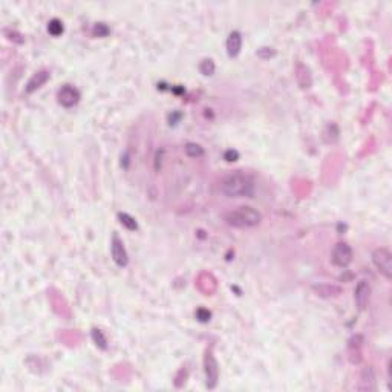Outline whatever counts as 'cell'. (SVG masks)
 I'll list each match as a JSON object with an SVG mask.
<instances>
[{
  "label": "cell",
  "instance_id": "obj_1",
  "mask_svg": "<svg viewBox=\"0 0 392 392\" xmlns=\"http://www.w3.org/2000/svg\"><path fill=\"white\" fill-rule=\"evenodd\" d=\"M221 192L227 198H252L255 195V181L247 173L234 172L221 181Z\"/></svg>",
  "mask_w": 392,
  "mask_h": 392
},
{
  "label": "cell",
  "instance_id": "obj_2",
  "mask_svg": "<svg viewBox=\"0 0 392 392\" xmlns=\"http://www.w3.org/2000/svg\"><path fill=\"white\" fill-rule=\"evenodd\" d=\"M225 221L231 227L248 228V227L259 225L262 221V215L250 205H242V207H238V208L228 211L225 215Z\"/></svg>",
  "mask_w": 392,
  "mask_h": 392
},
{
  "label": "cell",
  "instance_id": "obj_3",
  "mask_svg": "<svg viewBox=\"0 0 392 392\" xmlns=\"http://www.w3.org/2000/svg\"><path fill=\"white\" fill-rule=\"evenodd\" d=\"M372 262L380 274L386 279L392 277V255L387 248H377L372 252Z\"/></svg>",
  "mask_w": 392,
  "mask_h": 392
},
{
  "label": "cell",
  "instance_id": "obj_4",
  "mask_svg": "<svg viewBox=\"0 0 392 392\" xmlns=\"http://www.w3.org/2000/svg\"><path fill=\"white\" fill-rule=\"evenodd\" d=\"M204 372H205V384L208 389L216 387L219 380V366L211 351H207L204 355Z\"/></svg>",
  "mask_w": 392,
  "mask_h": 392
},
{
  "label": "cell",
  "instance_id": "obj_5",
  "mask_svg": "<svg viewBox=\"0 0 392 392\" xmlns=\"http://www.w3.org/2000/svg\"><path fill=\"white\" fill-rule=\"evenodd\" d=\"M331 259L334 265L345 268L352 262V248L346 242H337L333 248Z\"/></svg>",
  "mask_w": 392,
  "mask_h": 392
},
{
  "label": "cell",
  "instance_id": "obj_6",
  "mask_svg": "<svg viewBox=\"0 0 392 392\" xmlns=\"http://www.w3.org/2000/svg\"><path fill=\"white\" fill-rule=\"evenodd\" d=\"M58 103L63 108H72L78 103L80 100V92H78L77 88L70 86V85H64L60 91H58Z\"/></svg>",
  "mask_w": 392,
  "mask_h": 392
},
{
  "label": "cell",
  "instance_id": "obj_7",
  "mask_svg": "<svg viewBox=\"0 0 392 392\" xmlns=\"http://www.w3.org/2000/svg\"><path fill=\"white\" fill-rule=\"evenodd\" d=\"M111 252H112V259L115 261V264L118 267H126L129 262V256L126 252V247L123 244V241L114 234L112 236V244H111Z\"/></svg>",
  "mask_w": 392,
  "mask_h": 392
},
{
  "label": "cell",
  "instance_id": "obj_8",
  "mask_svg": "<svg viewBox=\"0 0 392 392\" xmlns=\"http://www.w3.org/2000/svg\"><path fill=\"white\" fill-rule=\"evenodd\" d=\"M369 294H371V287L366 280H360L355 287V291H354V300H355V305L360 311H363L366 306H368V302H369Z\"/></svg>",
  "mask_w": 392,
  "mask_h": 392
},
{
  "label": "cell",
  "instance_id": "obj_9",
  "mask_svg": "<svg viewBox=\"0 0 392 392\" xmlns=\"http://www.w3.org/2000/svg\"><path fill=\"white\" fill-rule=\"evenodd\" d=\"M242 48V35L239 31H233L230 32L228 39H227V52L230 57H236L241 52Z\"/></svg>",
  "mask_w": 392,
  "mask_h": 392
},
{
  "label": "cell",
  "instance_id": "obj_10",
  "mask_svg": "<svg viewBox=\"0 0 392 392\" xmlns=\"http://www.w3.org/2000/svg\"><path fill=\"white\" fill-rule=\"evenodd\" d=\"M48 78H49V72H48V70H39V72H35V74L29 78V82H28V85H26V92L31 94V92L37 91L39 88H42V86L48 82Z\"/></svg>",
  "mask_w": 392,
  "mask_h": 392
},
{
  "label": "cell",
  "instance_id": "obj_11",
  "mask_svg": "<svg viewBox=\"0 0 392 392\" xmlns=\"http://www.w3.org/2000/svg\"><path fill=\"white\" fill-rule=\"evenodd\" d=\"M184 150H186V153L190 156V158H198V156L204 155V149L199 144H196V142H187Z\"/></svg>",
  "mask_w": 392,
  "mask_h": 392
},
{
  "label": "cell",
  "instance_id": "obj_12",
  "mask_svg": "<svg viewBox=\"0 0 392 392\" xmlns=\"http://www.w3.org/2000/svg\"><path fill=\"white\" fill-rule=\"evenodd\" d=\"M92 340H94L95 345L100 346L101 349H106V348H108V340H106V337H104V334H103L101 330H98V328H94V330H92Z\"/></svg>",
  "mask_w": 392,
  "mask_h": 392
},
{
  "label": "cell",
  "instance_id": "obj_13",
  "mask_svg": "<svg viewBox=\"0 0 392 392\" xmlns=\"http://www.w3.org/2000/svg\"><path fill=\"white\" fill-rule=\"evenodd\" d=\"M48 31H49L51 35L58 37V35L63 32V23H61V20H60V19H52V20L48 23Z\"/></svg>",
  "mask_w": 392,
  "mask_h": 392
},
{
  "label": "cell",
  "instance_id": "obj_14",
  "mask_svg": "<svg viewBox=\"0 0 392 392\" xmlns=\"http://www.w3.org/2000/svg\"><path fill=\"white\" fill-rule=\"evenodd\" d=\"M118 219H120V222H121L126 228H129V230H136V228H138L136 221H135L130 215H127V213H118Z\"/></svg>",
  "mask_w": 392,
  "mask_h": 392
},
{
  "label": "cell",
  "instance_id": "obj_15",
  "mask_svg": "<svg viewBox=\"0 0 392 392\" xmlns=\"http://www.w3.org/2000/svg\"><path fill=\"white\" fill-rule=\"evenodd\" d=\"M314 290L320 294V296H337L340 293V288L339 287H314Z\"/></svg>",
  "mask_w": 392,
  "mask_h": 392
},
{
  "label": "cell",
  "instance_id": "obj_16",
  "mask_svg": "<svg viewBox=\"0 0 392 392\" xmlns=\"http://www.w3.org/2000/svg\"><path fill=\"white\" fill-rule=\"evenodd\" d=\"M199 70H201L204 75H213V72H215V63H213V60H210V58L202 60L201 64H199Z\"/></svg>",
  "mask_w": 392,
  "mask_h": 392
},
{
  "label": "cell",
  "instance_id": "obj_17",
  "mask_svg": "<svg viewBox=\"0 0 392 392\" xmlns=\"http://www.w3.org/2000/svg\"><path fill=\"white\" fill-rule=\"evenodd\" d=\"M210 317H211V312H210L208 309H205V308L196 309V319H198L199 322H208Z\"/></svg>",
  "mask_w": 392,
  "mask_h": 392
},
{
  "label": "cell",
  "instance_id": "obj_18",
  "mask_svg": "<svg viewBox=\"0 0 392 392\" xmlns=\"http://www.w3.org/2000/svg\"><path fill=\"white\" fill-rule=\"evenodd\" d=\"M94 32L101 37V35H106V34L109 32V29H108V26H106L104 23H97L95 28H94Z\"/></svg>",
  "mask_w": 392,
  "mask_h": 392
},
{
  "label": "cell",
  "instance_id": "obj_19",
  "mask_svg": "<svg viewBox=\"0 0 392 392\" xmlns=\"http://www.w3.org/2000/svg\"><path fill=\"white\" fill-rule=\"evenodd\" d=\"M238 156H239V153H238L236 150H227L225 155H224V158H225L227 161H236Z\"/></svg>",
  "mask_w": 392,
  "mask_h": 392
}]
</instances>
